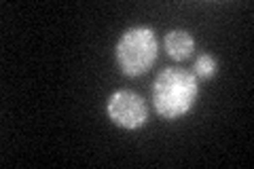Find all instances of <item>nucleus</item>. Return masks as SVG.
Returning <instances> with one entry per match:
<instances>
[{
  "mask_svg": "<svg viewBox=\"0 0 254 169\" xmlns=\"http://www.w3.org/2000/svg\"><path fill=\"white\" fill-rule=\"evenodd\" d=\"M199 98V80L193 72L182 68H165L153 83V106L165 120L189 114Z\"/></svg>",
  "mask_w": 254,
  "mask_h": 169,
  "instance_id": "f257e3e1",
  "label": "nucleus"
},
{
  "mask_svg": "<svg viewBox=\"0 0 254 169\" xmlns=\"http://www.w3.org/2000/svg\"><path fill=\"white\" fill-rule=\"evenodd\" d=\"M157 55H159V40L155 32L144 26L125 30L115 47L117 66L129 78L146 74L157 61Z\"/></svg>",
  "mask_w": 254,
  "mask_h": 169,
  "instance_id": "f03ea898",
  "label": "nucleus"
},
{
  "mask_svg": "<svg viewBox=\"0 0 254 169\" xmlns=\"http://www.w3.org/2000/svg\"><path fill=\"white\" fill-rule=\"evenodd\" d=\"M106 114L117 127L136 131L148 123V108L138 93L129 89H119L108 98Z\"/></svg>",
  "mask_w": 254,
  "mask_h": 169,
  "instance_id": "7ed1b4c3",
  "label": "nucleus"
},
{
  "mask_svg": "<svg viewBox=\"0 0 254 169\" xmlns=\"http://www.w3.org/2000/svg\"><path fill=\"white\" fill-rule=\"evenodd\" d=\"M163 49L176 61H185L195 51V38L187 30H170L163 36Z\"/></svg>",
  "mask_w": 254,
  "mask_h": 169,
  "instance_id": "20e7f679",
  "label": "nucleus"
},
{
  "mask_svg": "<svg viewBox=\"0 0 254 169\" xmlns=\"http://www.w3.org/2000/svg\"><path fill=\"white\" fill-rule=\"evenodd\" d=\"M216 72H218V61L214 55L210 53H201L199 57L195 59V72L193 74L197 76V80H210L216 76Z\"/></svg>",
  "mask_w": 254,
  "mask_h": 169,
  "instance_id": "39448f33",
  "label": "nucleus"
}]
</instances>
